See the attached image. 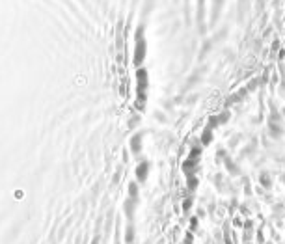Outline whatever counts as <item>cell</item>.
I'll return each mask as SVG.
<instances>
[{
  "label": "cell",
  "mask_w": 285,
  "mask_h": 244,
  "mask_svg": "<svg viewBox=\"0 0 285 244\" xmlns=\"http://www.w3.org/2000/svg\"><path fill=\"white\" fill-rule=\"evenodd\" d=\"M136 175H138V179H140V181H144V179H146V175H147V164H146V162L138 166Z\"/></svg>",
  "instance_id": "6da1fadb"
},
{
  "label": "cell",
  "mask_w": 285,
  "mask_h": 244,
  "mask_svg": "<svg viewBox=\"0 0 285 244\" xmlns=\"http://www.w3.org/2000/svg\"><path fill=\"white\" fill-rule=\"evenodd\" d=\"M211 138H213V130H211V127H207V129L203 130L201 140H203V143H209V142H211Z\"/></svg>",
  "instance_id": "7a4b0ae2"
},
{
  "label": "cell",
  "mask_w": 285,
  "mask_h": 244,
  "mask_svg": "<svg viewBox=\"0 0 285 244\" xmlns=\"http://www.w3.org/2000/svg\"><path fill=\"white\" fill-rule=\"evenodd\" d=\"M129 192H130V199H136V196H138V188H136V185H134V183H130Z\"/></svg>",
  "instance_id": "3957f363"
},
{
  "label": "cell",
  "mask_w": 285,
  "mask_h": 244,
  "mask_svg": "<svg viewBox=\"0 0 285 244\" xmlns=\"http://www.w3.org/2000/svg\"><path fill=\"white\" fill-rule=\"evenodd\" d=\"M125 239H127V242H133V239H134V227L133 226L127 227V237Z\"/></svg>",
  "instance_id": "277c9868"
},
{
  "label": "cell",
  "mask_w": 285,
  "mask_h": 244,
  "mask_svg": "<svg viewBox=\"0 0 285 244\" xmlns=\"http://www.w3.org/2000/svg\"><path fill=\"white\" fill-rule=\"evenodd\" d=\"M192 166H194V162H192V160H186V162H184V173H186V175H190V173H192Z\"/></svg>",
  "instance_id": "5b68a950"
},
{
  "label": "cell",
  "mask_w": 285,
  "mask_h": 244,
  "mask_svg": "<svg viewBox=\"0 0 285 244\" xmlns=\"http://www.w3.org/2000/svg\"><path fill=\"white\" fill-rule=\"evenodd\" d=\"M196 185H198V181H196L192 175H188V188H190V190H194V188H196Z\"/></svg>",
  "instance_id": "8992f818"
},
{
  "label": "cell",
  "mask_w": 285,
  "mask_h": 244,
  "mask_svg": "<svg viewBox=\"0 0 285 244\" xmlns=\"http://www.w3.org/2000/svg\"><path fill=\"white\" fill-rule=\"evenodd\" d=\"M190 226H192V229H196V226H198V220L192 218V220H190Z\"/></svg>",
  "instance_id": "52a82bcc"
},
{
  "label": "cell",
  "mask_w": 285,
  "mask_h": 244,
  "mask_svg": "<svg viewBox=\"0 0 285 244\" xmlns=\"http://www.w3.org/2000/svg\"><path fill=\"white\" fill-rule=\"evenodd\" d=\"M261 181H263V185H265V186H268V185H270V183H268V179H267V175H263V179H261Z\"/></svg>",
  "instance_id": "ba28073f"
},
{
  "label": "cell",
  "mask_w": 285,
  "mask_h": 244,
  "mask_svg": "<svg viewBox=\"0 0 285 244\" xmlns=\"http://www.w3.org/2000/svg\"><path fill=\"white\" fill-rule=\"evenodd\" d=\"M97 242H99V239H95V240H93V244H97Z\"/></svg>",
  "instance_id": "9c48e42d"
}]
</instances>
